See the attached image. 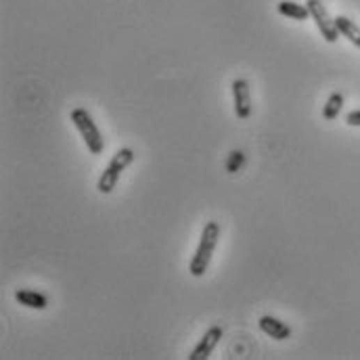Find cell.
<instances>
[{"label":"cell","mask_w":360,"mask_h":360,"mask_svg":"<svg viewBox=\"0 0 360 360\" xmlns=\"http://www.w3.org/2000/svg\"><path fill=\"white\" fill-rule=\"evenodd\" d=\"M276 11L283 17H289V19H295V22H306L310 17L308 7L299 5V3H293V0H281V3L276 5Z\"/></svg>","instance_id":"9c48e42d"},{"label":"cell","mask_w":360,"mask_h":360,"mask_svg":"<svg viewBox=\"0 0 360 360\" xmlns=\"http://www.w3.org/2000/svg\"><path fill=\"white\" fill-rule=\"evenodd\" d=\"M220 339H222V327H218V324L210 327L203 333V337L199 339V343L195 345V350L191 352L189 360H208L212 356V352L216 350V345L220 343Z\"/></svg>","instance_id":"8992f818"},{"label":"cell","mask_w":360,"mask_h":360,"mask_svg":"<svg viewBox=\"0 0 360 360\" xmlns=\"http://www.w3.org/2000/svg\"><path fill=\"white\" fill-rule=\"evenodd\" d=\"M134 151L132 149H120V151H116V155L111 157V162H109V166L103 170V174H101V178H99V182H97V191L99 193H103V195H109L114 189H116V185H118V180H120V176H122V172L134 162Z\"/></svg>","instance_id":"3957f363"},{"label":"cell","mask_w":360,"mask_h":360,"mask_svg":"<svg viewBox=\"0 0 360 360\" xmlns=\"http://www.w3.org/2000/svg\"><path fill=\"white\" fill-rule=\"evenodd\" d=\"M72 122H74V126L78 128L80 136L84 139L88 151H91L93 155H101L103 149H105V141H103V134H101L99 126L95 124L93 116H91L84 107H76V109L72 111Z\"/></svg>","instance_id":"7a4b0ae2"},{"label":"cell","mask_w":360,"mask_h":360,"mask_svg":"<svg viewBox=\"0 0 360 360\" xmlns=\"http://www.w3.org/2000/svg\"><path fill=\"white\" fill-rule=\"evenodd\" d=\"M335 24H337L339 34H341L343 38H347L354 47L360 49V28H358L352 19H347V17H343V15L335 17Z\"/></svg>","instance_id":"30bf717a"},{"label":"cell","mask_w":360,"mask_h":360,"mask_svg":"<svg viewBox=\"0 0 360 360\" xmlns=\"http://www.w3.org/2000/svg\"><path fill=\"white\" fill-rule=\"evenodd\" d=\"M233 88V103H235V116L239 120H247L251 116V93H249V82L243 80V78H237L233 80L230 84Z\"/></svg>","instance_id":"5b68a950"},{"label":"cell","mask_w":360,"mask_h":360,"mask_svg":"<svg viewBox=\"0 0 360 360\" xmlns=\"http://www.w3.org/2000/svg\"><path fill=\"white\" fill-rule=\"evenodd\" d=\"M218 241H220V224L216 220H210L203 230H201V239H199V245L195 249V256L191 258V264H189V272L193 276H203L210 268V262L214 258V251L218 247Z\"/></svg>","instance_id":"6da1fadb"},{"label":"cell","mask_w":360,"mask_h":360,"mask_svg":"<svg viewBox=\"0 0 360 360\" xmlns=\"http://www.w3.org/2000/svg\"><path fill=\"white\" fill-rule=\"evenodd\" d=\"M243 164H245V155H243L241 151H230V153H228L226 170H228L230 174H237V172L243 168Z\"/></svg>","instance_id":"7c38bea8"},{"label":"cell","mask_w":360,"mask_h":360,"mask_svg":"<svg viewBox=\"0 0 360 360\" xmlns=\"http://www.w3.org/2000/svg\"><path fill=\"white\" fill-rule=\"evenodd\" d=\"M15 299L19 306L32 308V310H45L49 306V297L36 289H19L15 291Z\"/></svg>","instance_id":"ba28073f"},{"label":"cell","mask_w":360,"mask_h":360,"mask_svg":"<svg viewBox=\"0 0 360 360\" xmlns=\"http://www.w3.org/2000/svg\"><path fill=\"white\" fill-rule=\"evenodd\" d=\"M345 124H350V126H360V111H350V114L345 116Z\"/></svg>","instance_id":"4fadbf2b"},{"label":"cell","mask_w":360,"mask_h":360,"mask_svg":"<svg viewBox=\"0 0 360 360\" xmlns=\"http://www.w3.org/2000/svg\"><path fill=\"white\" fill-rule=\"evenodd\" d=\"M306 7H308V11H310V17L316 22V28H318L320 36H322L329 45L337 42V38H339L341 34H339V30H337L335 19L329 15L327 7L320 3V0H308Z\"/></svg>","instance_id":"277c9868"},{"label":"cell","mask_w":360,"mask_h":360,"mask_svg":"<svg viewBox=\"0 0 360 360\" xmlns=\"http://www.w3.org/2000/svg\"><path fill=\"white\" fill-rule=\"evenodd\" d=\"M260 329L264 335H268L270 339H276V341H283V339H289L291 337V327L287 322H283L281 318L276 316H270V314H264L260 320H258Z\"/></svg>","instance_id":"52a82bcc"},{"label":"cell","mask_w":360,"mask_h":360,"mask_svg":"<svg viewBox=\"0 0 360 360\" xmlns=\"http://www.w3.org/2000/svg\"><path fill=\"white\" fill-rule=\"evenodd\" d=\"M341 107H343V95L341 93H331L327 103H324V107H322V118L327 122L335 120L341 114Z\"/></svg>","instance_id":"8fae6325"}]
</instances>
